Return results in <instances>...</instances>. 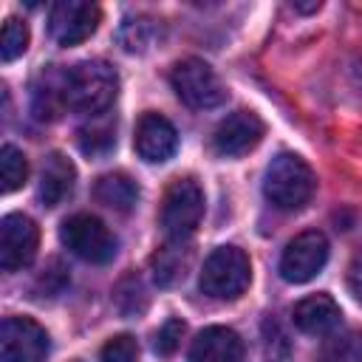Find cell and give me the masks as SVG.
I'll list each match as a JSON object with an SVG mask.
<instances>
[{"instance_id":"cell-1","label":"cell","mask_w":362,"mask_h":362,"mask_svg":"<svg viewBox=\"0 0 362 362\" xmlns=\"http://www.w3.org/2000/svg\"><path fill=\"white\" fill-rule=\"evenodd\" d=\"M119 90V76L105 59H85L65 71V105L85 116H102Z\"/></svg>"},{"instance_id":"cell-2","label":"cell","mask_w":362,"mask_h":362,"mask_svg":"<svg viewBox=\"0 0 362 362\" xmlns=\"http://www.w3.org/2000/svg\"><path fill=\"white\" fill-rule=\"evenodd\" d=\"M317 178L314 170L297 153H277L263 175V195L280 212L303 209L314 195Z\"/></svg>"},{"instance_id":"cell-3","label":"cell","mask_w":362,"mask_h":362,"mask_svg":"<svg viewBox=\"0 0 362 362\" xmlns=\"http://www.w3.org/2000/svg\"><path fill=\"white\" fill-rule=\"evenodd\" d=\"M252 280V263L238 246H218L204 260L198 286L212 300H235L246 291Z\"/></svg>"},{"instance_id":"cell-4","label":"cell","mask_w":362,"mask_h":362,"mask_svg":"<svg viewBox=\"0 0 362 362\" xmlns=\"http://www.w3.org/2000/svg\"><path fill=\"white\" fill-rule=\"evenodd\" d=\"M170 82L175 96L195 110H209L226 102V88L221 82V76L215 74V68L198 57H187L181 62L173 65L170 71Z\"/></svg>"},{"instance_id":"cell-5","label":"cell","mask_w":362,"mask_h":362,"mask_svg":"<svg viewBox=\"0 0 362 362\" xmlns=\"http://www.w3.org/2000/svg\"><path fill=\"white\" fill-rule=\"evenodd\" d=\"M204 218V189L195 178H175L161 201L158 223L167 240H187Z\"/></svg>"},{"instance_id":"cell-6","label":"cell","mask_w":362,"mask_h":362,"mask_svg":"<svg viewBox=\"0 0 362 362\" xmlns=\"http://www.w3.org/2000/svg\"><path fill=\"white\" fill-rule=\"evenodd\" d=\"M59 240L71 255L88 263H110L116 255V235L96 215L88 212L65 218L59 226Z\"/></svg>"},{"instance_id":"cell-7","label":"cell","mask_w":362,"mask_h":362,"mask_svg":"<svg viewBox=\"0 0 362 362\" xmlns=\"http://www.w3.org/2000/svg\"><path fill=\"white\" fill-rule=\"evenodd\" d=\"M328 260V240L322 232L308 229L291 238L280 255V277L286 283H308L314 280Z\"/></svg>"},{"instance_id":"cell-8","label":"cell","mask_w":362,"mask_h":362,"mask_svg":"<svg viewBox=\"0 0 362 362\" xmlns=\"http://www.w3.org/2000/svg\"><path fill=\"white\" fill-rule=\"evenodd\" d=\"M48 345V331L31 317H6L0 325L3 362H42Z\"/></svg>"},{"instance_id":"cell-9","label":"cell","mask_w":362,"mask_h":362,"mask_svg":"<svg viewBox=\"0 0 362 362\" xmlns=\"http://www.w3.org/2000/svg\"><path fill=\"white\" fill-rule=\"evenodd\" d=\"M99 6L96 3H85V0H57L51 6L48 14V34L54 37V42L71 48L85 42L96 25H99Z\"/></svg>"},{"instance_id":"cell-10","label":"cell","mask_w":362,"mask_h":362,"mask_svg":"<svg viewBox=\"0 0 362 362\" xmlns=\"http://www.w3.org/2000/svg\"><path fill=\"white\" fill-rule=\"evenodd\" d=\"M37 246H40V229L28 215L11 212L3 218V223H0V266L6 272L25 269L34 260Z\"/></svg>"},{"instance_id":"cell-11","label":"cell","mask_w":362,"mask_h":362,"mask_svg":"<svg viewBox=\"0 0 362 362\" xmlns=\"http://www.w3.org/2000/svg\"><path fill=\"white\" fill-rule=\"evenodd\" d=\"M263 119L252 110H235L226 119H221V124L212 133V147L218 156L223 158H238L249 150H255L263 139Z\"/></svg>"},{"instance_id":"cell-12","label":"cell","mask_w":362,"mask_h":362,"mask_svg":"<svg viewBox=\"0 0 362 362\" xmlns=\"http://www.w3.org/2000/svg\"><path fill=\"white\" fill-rule=\"evenodd\" d=\"M133 147L139 153V158L150 161V164H161L167 158L175 156L178 150V133L173 127L170 119H164L161 113H144L136 124V136H133Z\"/></svg>"},{"instance_id":"cell-13","label":"cell","mask_w":362,"mask_h":362,"mask_svg":"<svg viewBox=\"0 0 362 362\" xmlns=\"http://www.w3.org/2000/svg\"><path fill=\"white\" fill-rule=\"evenodd\" d=\"M243 342L232 328L209 325L189 345V362H240Z\"/></svg>"},{"instance_id":"cell-14","label":"cell","mask_w":362,"mask_h":362,"mask_svg":"<svg viewBox=\"0 0 362 362\" xmlns=\"http://www.w3.org/2000/svg\"><path fill=\"white\" fill-rule=\"evenodd\" d=\"M291 320L294 325L303 331V334H311V337H325L331 331L339 328L342 322V311L339 305L334 303V297L328 294H311L305 300H300L291 311Z\"/></svg>"},{"instance_id":"cell-15","label":"cell","mask_w":362,"mask_h":362,"mask_svg":"<svg viewBox=\"0 0 362 362\" xmlns=\"http://www.w3.org/2000/svg\"><path fill=\"white\" fill-rule=\"evenodd\" d=\"M74 178H76V170H74V164L62 153L45 156L42 173H40V189H37L40 201L45 206L62 204L71 195V189H74Z\"/></svg>"},{"instance_id":"cell-16","label":"cell","mask_w":362,"mask_h":362,"mask_svg":"<svg viewBox=\"0 0 362 362\" xmlns=\"http://www.w3.org/2000/svg\"><path fill=\"white\" fill-rule=\"evenodd\" d=\"M189 249L187 240H167L156 255H153V280L158 286H175L187 277L189 269Z\"/></svg>"},{"instance_id":"cell-17","label":"cell","mask_w":362,"mask_h":362,"mask_svg":"<svg viewBox=\"0 0 362 362\" xmlns=\"http://www.w3.org/2000/svg\"><path fill=\"white\" fill-rule=\"evenodd\" d=\"M93 195L99 204L110 206L113 212H130L139 201V184L124 173H107L96 181Z\"/></svg>"},{"instance_id":"cell-18","label":"cell","mask_w":362,"mask_h":362,"mask_svg":"<svg viewBox=\"0 0 362 362\" xmlns=\"http://www.w3.org/2000/svg\"><path fill=\"white\" fill-rule=\"evenodd\" d=\"M76 141H79V150L85 156H107L116 147V119L93 116L90 124L79 127Z\"/></svg>"},{"instance_id":"cell-19","label":"cell","mask_w":362,"mask_h":362,"mask_svg":"<svg viewBox=\"0 0 362 362\" xmlns=\"http://www.w3.org/2000/svg\"><path fill=\"white\" fill-rule=\"evenodd\" d=\"M158 23L150 20V17H130L122 23L119 28V42L124 51L130 54H141L147 48H153V42L158 40Z\"/></svg>"},{"instance_id":"cell-20","label":"cell","mask_w":362,"mask_h":362,"mask_svg":"<svg viewBox=\"0 0 362 362\" xmlns=\"http://www.w3.org/2000/svg\"><path fill=\"white\" fill-rule=\"evenodd\" d=\"M25 178H28L25 156L14 144H3V150H0V181H3L0 189L3 192H14V189H20L25 184Z\"/></svg>"},{"instance_id":"cell-21","label":"cell","mask_w":362,"mask_h":362,"mask_svg":"<svg viewBox=\"0 0 362 362\" xmlns=\"http://www.w3.org/2000/svg\"><path fill=\"white\" fill-rule=\"evenodd\" d=\"M28 48V25L17 17H8L3 23V34H0V57L3 62H11L17 57H23Z\"/></svg>"},{"instance_id":"cell-22","label":"cell","mask_w":362,"mask_h":362,"mask_svg":"<svg viewBox=\"0 0 362 362\" xmlns=\"http://www.w3.org/2000/svg\"><path fill=\"white\" fill-rule=\"evenodd\" d=\"M325 362H362V331H348L328 339L322 351Z\"/></svg>"},{"instance_id":"cell-23","label":"cell","mask_w":362,"mask_h":362,"mask_svg":"<svg viewBox=\"0 0 362 362\" xmlns=\"http://www.w3.org/2000/svg\"><path fill=\"white\" fill-rule=\"evenodd\" d=\"M113 300H116L119 311H122V314H127V317H133V314L144 311L147 297H144V286H141V280H139L136 274H127V277L116 286Z\"/></svg>"},{"instance_id":"cell-24","label":"cell","mask_w":362,"mask_h":362,"mask_svg":"<svg viewBox=\"0 0 362 362\" xmlns=\"http://www.w3.org/2000/svg\"><path fill=\"white\" fill-rule=\"evenodd\" d=\"M102 362H136L139 359V342L130 334H119L102 345Z\"/></svg>"},{"instance_id":"cell-25","label":"cell","mask_w":362,"mask_h":362,"mask_svg":"<svg viewBox=\"0 0 362 362\" xmlns=\"http://www.w3.org/2000/svg\"><path fill=\"white\" fill-rule=\"evenodd\" d=\"M184 331H187V325H184V320H178V317H170L158 331H156V337H153V348H156V354H161V356H170L178 345H181V337H184Z\"/></svg>"},{"instance_id":"cell-26","label":"cell","mask_w":362,"mask_h":362,"mask_svg":"<svg viewBox=\"0 0 362 362\" xmlns=\"http://www.w3.org/2000/svg\"><path fill=\"white\" fill-rule=\"evenodd\" d=\"M348 288H351V294L362 303V249L351 257V263H348Z\"/></svg>"},{"instance_id":"cell-27","label":"cell","mask_w":362,"mask_h":362,"mask_svg":"<svg viewBox=\"0 0 362 362\" xmlns=\"http://www.w3.org/2000/svg\"><path fill=\"white\" fill-rule=\"evenodd\" d=\"M294 8H297V11H317L320 3H294Z\"/></svg>"}]
</instances>
